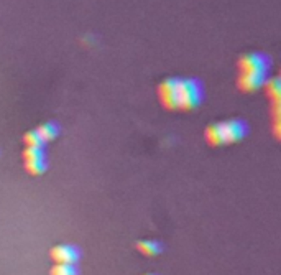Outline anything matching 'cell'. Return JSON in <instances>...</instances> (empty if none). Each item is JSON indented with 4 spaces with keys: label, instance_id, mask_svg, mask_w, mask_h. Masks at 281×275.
Instances as JSON below:
<instances>
[{
    "label": "cell",
    "instance_id": "9c48e42d",
    "mask_svg": "<svg viewBox=\"0 0 281 275\" xmlns=\"http://www.w3.org/2000/svg\"><path fill=\"white\" fill-rule=\"evenodd\" d=\"M23 144L26 145V147H35V148H43L44 147V142L36 134V130H28L23 136Z\"/></svg>",
    "mask_w": 281,
    "mask_h": 275
},
{
    "label": "cell",
    "instance_id": "3957f363",
    "mask_svg": "<svg viewBox=\"0 0 281 275\" xmlns=\"http://www.w3.org/2000/svg\"><path fill=\"white\" fill-rule=\"evenodd\" d=\"M174 110H194L204 99V86L196 78H173Z\"/></svg>",
    "mask_w": 281,
    "mask_h": 275
},
{
    "label": "cell",
    "instance_id": "8992f818",
    "mask_svg": "<svg viewBox=\"0 0 281 275\" xmlns=\"http://www.w3.org/2000/svg\"><path fill=\"white\" fill-rule=\"evenodd\" d=\"M35 130H36L38 136H40V138L43 140V142L46 144V142H51V140H54L56 137H58L59 127H58V124H54V122H44V124L38 126Z\"/></svg>",
    "mask_w": 281,
    "mask_h": 275
},
{
    "label": "cell",
    "instance_id": "277c9868",
    "mask_svg": "<svg viewBox=\"0 0 281 275\" xmlns=\"http://www.w3.org/2000/svg\"><path fill=\"white\" fill-rule=\"evenodd\" d=\"M79 256V249L71 244H56L49 250V259L58 266H76Z\"/></svg>",
    "mask_w": 281,
    "mask_h": 275
},
{
    "label": "cell",
    "instance_id": "7a4b0ae2",
    "mask_svg": "<svg viewBox=\"0 0 281 275\" xmlns=\"http://www.w3.org/2000/svg\"><path fill=\"white\" fill-rule=\"evenodd\" d=\"M249 134V126L245 120L229 119L209 126L204 130V140L211 147H224L240 142Z\"/></svg>",
    "mask_w": 281,
    "mask_h": 275
},
{
    "label": "cell",
    "instance_id": "6da1fadb",
    "mask_svg": "<svg viewBox=\"0 0 281 275\" xmlns=\"http://www.w3.org/2000/svg\"><path fill=\"white\" fill-rule=\"evenodd\" d=\"M272 60L265 53H247L239 61V88L244 92H254L270 80Z\"/></svg>",
    "mask_w": 281,
    "mask_h": 275
},
{
    "label": "cell",
    "instance_id": "5b68a950",
    "mask_svg": "<svg viewBox=\"0 0 281 275\" xmlns=\"http://www.w3.org/2000/svg\"><path fill=\"white\" fill-rule=\"evenodd\" d=\"M135 248H137V250L145 257H155L163 250L161 244L158 242V240H151V239L138 240V242L135 244Z\"/></svg>",
    "mask_w": 281,
    "mask_h": 275
},
{
    "label": "cell",
    "instance_id": "30bf717a",
    "mask_svg": "<svg viewBox=\"0 0 281 275\" xmlns=\"http://www.w3.org/2000/svg\"><path fill=\"white\" fill-rule=\"evenodd\" d=\"M265 88H267V94L273 99V102L277 104L278 99H280V80H278V78L268 80L265 82Z\"/></svg>",
    "mask_w": 281,
    "mask_h": 275
},
{
    "label": "cell",
    "instance_id": "7c38bea8",
    "mask_svg": "<svg viewBox=\"0 0 281 275\" xmlns=\"http://www.w3.org/2000/svg\"><path fill=\"white\" fill-rule=\"evenodd\" d=\"M145 275H156V274H145Z\"/></svg>",
    "mask_w": 281,
    "mask_h": 275
},
{
    "label": "cell",
    "instance_id": "ba28073f",
    "mask_svg": "<svg viewBox=\"0 0 281 275\" xmlns=\"http://www.w3.org/2000/svg\"><path fill=\"white\" fill-rule=\"evenodd\" d=\"M23 164L26 162H36V160H46L44 158V150L43 148H35V147H25L23 154H21Z\"/></svg>",
    "mask_w": 281,
    "mask_h": 275
},
{
    "label": "cell",
    "instance_id": "52a82bcc",
    "mask_svg": "<svg viewBox=\"0 0 281 275\" xmlns=\"http://www.w3.org/2000/svg\"><path fill=\"white\" fill-rule=\"evenodd\" d=\"M46 170V160H36V162H26L25 172L31 176H40Z\"/></svg>",
    "mask_w": 281,
    "mask_h": 275
},
{
    "label": "cell",
    "instance_id": "8fae6325",
    "mask_svg": "<svg viewBox=\"0 0 281 275\" xmlns=\"http://www.w3.org/2000/svg\"><path fill=\"white\" fill-rule=\"evenodd\" d=\"M49 275H77V268L76 266H54L49 268Z\"/></svg>",
    "mask_w": 281,
    "mask_h": 275
}]
</instances>
